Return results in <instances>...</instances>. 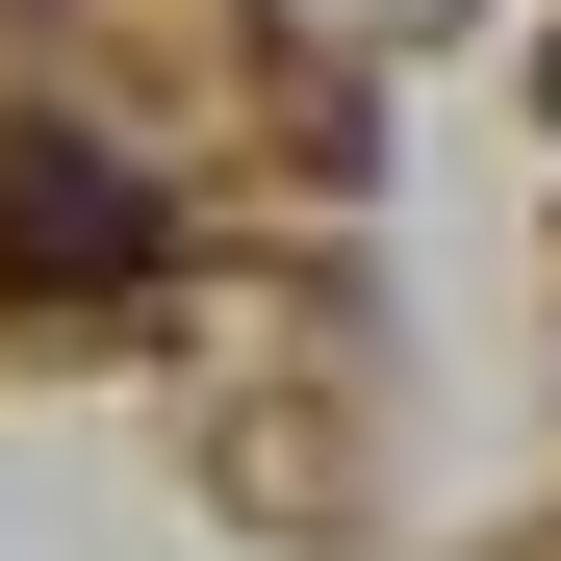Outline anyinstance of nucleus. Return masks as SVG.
I'll return each mask as SVG.
<instances>
[{"label":"nucleus","mask_w":561,"mask_h":561,"mask_svg":"<svg viewBox=\"0 0 561 561\" xmlns=\"http://www.w3.org/2000/svg\"><path fill=\"white\" fill-rule=\"evenodd\" d=\"M0 255H26V280H128L153 205H128V179H77V153H26V179H0Z\"/></svg>","instance_id":"nucleus-1"}]
</instances>
